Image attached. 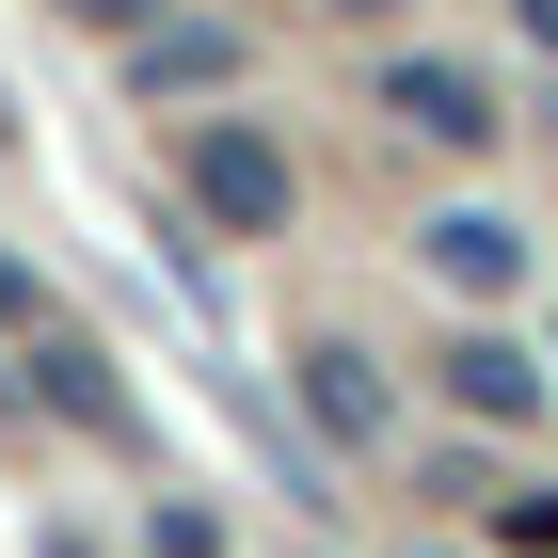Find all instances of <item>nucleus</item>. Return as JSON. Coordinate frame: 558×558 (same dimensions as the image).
Here are the masks:
<instances>
[{"mask_svg":"<svg viewBox=\"0 0 558 558\" xmlns=\"http://www.w3.org/2000/svg\"><path fill=\"white\" fill-rule=\"evenodd\" d=\"M288 208H303L288 144L240 129V112H208V129H192V223H208V240H288Z\"/></svg>","mask_w":558,"mask_h":558,"instance_id":"f257e3e1","label":"nucleus"},{"mask_svg":"<svg viewBox=\"0 0 558 558\" xmlns=\"http://www.w3.org/2000/svg\"><path fill=\"white\" fill-rule=\"evenodd\" d=\"M415 256H430V288H478V303H495V288L526 271V223H495V208H430Z\"/></svg>","mask_w":558,"mask_h":558,"instance_id":"f03ea898","label":"nucleus"},{"mask_svg":"<svg viewBox=\"0 0 558 558\" xmlns=\"http://www.w3.org/2000/svg\"><path fill=\"white\" fill-rule=\"evenodd\" d=\"M129 81L144 96H208V81H240V33H223V16H144V33H129Z\"/></svg>","mask_w":558,"mask_h":558,"instance_id":"7ed1b4c3","label":"nucleus"},{"mask_svg":"<svg viewBox=\"0 0 558 558\" xmlns=\"http://www.w3.org/2000/svg\"><path fill=\"white\" fill-rule=\"evenodd\" d=\"M384 112L430 129V144H495V81L478 64H384Z\"/></svg>","mask_w":558,"mask_h":558,"instance_id":"20e7f679","label":"nucleus"},{"mask_svg":"<svg viewBox=\"0 0 558 558\" xmlns=\"http://www.w3.org/2000/svg\"><path fill=\"white\" fill-rule=\"evenodd\" d=\"M447 399H463L478 430H526V415H543V351H511V336H463V351H447Z\"/></svg>","mask_w":558,"mask_h":558,"instance_id":"39448f33","label":"nucleus"},{"mask_svg":"<svg viewBox=\"0 0 558 558\" xmlns=\"http://www.w3.org/2000/svg\"><path fill=\"white\" fill-rule=\"evenodd\" d=\"M303 415H319V447H384V367H367V351H303Z\"/></svg>","mask_w":558,"mask_h":558,"instance_id":"423d86ee","label":"nucleus"},{"mask_svg":"<svg viewBox=\"0 0 558 558\" xmlns=\"http://www.w3.org/2000/svg\"><path fill=\"white\" fill-rule=\"evenodd\" d=\"M33 399L81 430H129V399H112V367H96V336H33Z\"/></svg>","mask_w":558,"mask_h":558,"instance_id":"0eeeda50","label":"nucleus"},{"mask_svg":"<svg viewBox=\"0 0 558 558\" xmlns=\"http://www.w3.org/2000/svg\"><path fill=\"white\" fill-rule=\"evenodd\" d=\"M495 543H511V558H558V495H511V511H495Z\"/></svg>","mask_w":558,"mask_h":558,"instance_id":"6e6552de","label":"nucleus"},{"mask_svg":"<svg viewBox=\"0 0 558 558\" xmlns=\"http://www.w3.org/2000/svg\"><path fill=\"white\" fill-rule=\"evenodd\" d=\"M48 16H81V33H144L160 0H48Z\"/></svg>","mask_w":558,"mask_h":558,"instance_id":"1a4fd4ad","label":"nucleus"},{"mask_svg":"<svg viewBox=\"0 0 558 558\" xmlns=\"http://www.w3.org/2000/svg\"><path fill=\"white\" fill-rule=\"evenodd\" d=\"M511 16H526V48H543V64H558V0H511Z\"/></svg>","mask_w":558,"mask_h":558,"instance_id":"9d476101","label":"nucleus"},{"mask_svg":"<svg viewBox=\"0 0 558 558\" xmlns=\"http://www.w3.org/2000/svg\"><path fill=\"white\" fill-rule=\"evenodd\" d=\"M0 319H33V271H16V256H0Z\"/></svg>","mask_w":558,"mask_h":558,"instance_id":"9b49d317","label":"nucleus"},{"mask_svg":"<svg viewBox=\"0 0 558 558\" xmlns=\"http://www.w3.org/2000/svg\"><path fill=\"white\" fill-rule=\"evenodd\" d=\"M336 16H399V0H336Z\"/></svg>","mask_w":558,"mask_h":558,"instance_id":"f8f14e48","label":"nucleus"},{"mask_svg":"<svg viewBox=\"0 0 558 558\" xmlns=\"http://www.w3.org/2000/svg\"><path fill=\"white\" fill-rule=\"evenodd\" d=\"M430 558H447V543H430Z\"/></svg>","mask_w":558,"mask_h":558,"instance_id":"ddd939ff","label":"nucleus"}]
</instances>
